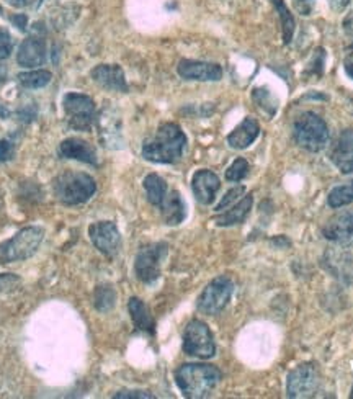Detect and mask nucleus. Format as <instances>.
<instances>
[{
	"label": "nucleus",
	"instance_id": "obj_1",
	"mask_svg": "<svg viewBox=\"0 0 353 399\" xmlns=\"http://www.w3.org/2000/svg\"><path fill=\"white\" fill-rule=\"evenodd\" d=\"M187 146V136L175 123H164L143 144V158L155 164H175Z\"/></svg>",
	"mask_w": 353,
	"mask_h": 399
},
{
	"label": "nucleus",
	"instance_id": "obj_2",
	"mask_svg": "<svg viewBox=\"0 0 353 399\" xmlns=\"http://www.w3.org/2000/svg\"><path fill=\"white\" fill-rule=\"evenodd\" d=\"M175 382L185 398H206L221 382V371L208 364H185L177 368Z\"/></svg>",
	"mask_w": 353,
	"mask_h": 399
},
{
	"label": "nucleus",
	"instance_id": "obj_3",
	"mask_svg": "<svg viewBox=\"0 0 353 399\" xmlns=\"http://www.w3.org/2000/svg\"><path fill=\"white\" fill-rule=\"evenodd\" d=\"M54 195L64 205L74 206L89 201L97 192V183L89 173L64 172L54 180Z\"/></svg>",
	"mask_w": 353,
	"mask_h": 399
},
{
	"label": "nucleus",
	"instance_id": "obj_4",
	"mask_svg": "<svg viewBox=\"0 0 353 399\" xmlns=\"http://www.w3.org/2000/svg\"><path fill=\"white\" fill-rule=\"evenodd\" d=\"M293 136L300 148L309 153H319L329 143V126L319 114L306 112L300 114L295 121Z\"/></svg>",
	"mask_w": 353,
	"mask_h": 399
},
{
	"label": "nucleus",
	"instance_id": "obj_5",
	"mask_svg": "<svg viewBox=\"0 0 353 399\" xmlns=\"http://www.w3.org/2000/svg\"><path fill=\"white\" fill-rule=\"evenodd\" d=\"M44 239V229L38 226L23 228L12 239L0 244V264L20 262L33 257Z\"/></svg>",
	"mask_w": 353,
	"mask_h": 399
},
{
	"label": "nucleus",
	"instance_id": "obj_6",
	"mask_svg": "<svg viewBox=\"0 0 353 399\" xmlns=\"http://www.w3.org/2000/svg\"><path fill=\"white\" fill-rule=\"evenodd\" d=\"M183 352L196 359H211L216 354V343L211 334L208 324L203 321L193 319L187 324L183 332Z\"/></svg>",
	"mask_w": 353,
	"mask_h": 399
},
{
	"label": "nucleus",
	"instance_id": "obj_7",
	"mask_svg": "<svg viewBox=\"0 0 353 399\" xmlns=\"http://www.w3.org/2000/svg\"><path fill=\"white\" fill-rule=\"evenodd\" d=\"M234 293V283L229 277H218L209 282L201 293L196 308L206 316H216L226 308Z\"/></svg>",
	"mask_w": 353,
	"mask_h": 399
},
{
	"label": "nucleus",
	"instance_id": "obj_8",
	"mask_svg": "<svg viewBox=\"0 0 353 399\" xmlns=\"http://www.w3.org/2000/svg\"><path fill=\"white\" fill-rule=\"evenodd\" d=\"M62 108L66 113L69 126L74 130L89 131L95 118V103L89 95L71 92L62 100Z\"/></svg>",
	"mask_w": 353,
	"mask_h": 399
},
{
	"label": "nucleus",
	"instance_id": "obj_9",
	"mask_svg": "<svg viewBox=\"0 0 353 399\" xmlns=\"http://www.w3.org/2000/svg\"><path fill=\"white\" fill-rule=\"evenodd\" d=\"M167 255V244L166 242H154L141 247L137 252L135 272L136 277L143 283H154L160 275V264H162L164 257Z\"/></svg>",
	"mask_w": 353,
	"mask_h": 399
},
{
	"label": "nucleus",
	"instance_id": "obj_10",
	"mask_svg": "<svg viewBox=\"0 0 353 399\" xmlns=\"http://www.w3.org/2000/svg\"><path fill=\"white\" fill-rule=\"evenodd\" d=\"M318 389L319 375L311 364L296 366L288 375L286 391L290 398H313Z\"/></svg>",
	"mask_w": 353,
	"mask_h": 399
},
{
	"label": "nucleus",
	"instance_id": "obj_11",
	"mask_svg": "<svg viewBox=\"0 0 353 399\" xmlns=\"http://www.w3.org/2000/svg\"><path fill=\"white\" fill-rule=\"evenodd\" d=\"M90 241L103 255L113 257L120 249L121 236L113 221H98L89 228Z\"/></svg>",
	"mask_w": 353,
	"mask_h": 399
},
{
	"label": "nucleus",
	"instance_id": "obj_12",
	"mask_svg": "<svg viewBox=\"0 0 353 399\" xmlns=\"http://www.w3.org/2000/svg\"><path fill=\"white\" fill-rule=\"evenodd\" d=\"M178 76L185 80H200V82H216L221 80L223 67L214 62L191 61V59H182L177 67Z\"/></svg>",
	"mask_w": 353,
	"mask_h": 399
},
{
	"label": "nucleus",
	"instance_id": "obj_13",
	"mask_svg": "<svg viewBox=\"0 0 353 399\" xmlns=\"http://www.w3.org/2000/svg\"><path fill=\"white\" fill-rule=\"evenodd\" d=\"M322 234L325 239L338 246H353V211H343L329 219Z\"/></svg>",
	"mask_w": 353,
	"mask_h": 399
},
{
	"label": "nucleus",
	"instance_id": "obj_14",
	"mask_svg": "<svg viewBox=\"0 0 353 399\" xmlns=\"http://www.w3.org/2000/svg\"><path fill=\"white\" fill-rule=\"evenodd\" d=\"M322 265L327 272L342 282H353V254L345 249H329L324 254Z\"/></svg>",
	"mask_w": 353,
	"mask_h": 399
},
{
	"label": "nucleus",
	"instance_id": "obj_15",
	"mask_svg": "<svg viewBox=\"0 0 353 399\" xmlns=\"http://www.w3.org/2000/svg\"><path fill=\"white\" fill-rule=\"evenodd\" d=\"M191 189H193L195 198L201 205H211L216 198L219 189H221V180L214 172L211 171H198L191 178Z\"/></svg>",
	"mask_w": 353,
	"mask_h": 399
},
{
	"label": "nucleus",
	"instance_id": "obj_16",
	"mask_svg": "<svg viewBox=\"0 0 353 399\" xmlns=\"http://www.w3.org/2000/svg\"><path fill=\"white\" fill-rule=\"evenodd\" d=\"M58 153L64 159H76L84 164H90V166H98L97 151H95V148L90 143L79 139V137L64 139L62 143L59 144Z\"/></svg>",
	"mask_w": 353,
	"mask_h": 399
},
{
	"label": "nucleus",
	"instance_id": "obj_17",
	"mask_svg": "<svg viewBox=\"0 0 353 399\" xmlns=\"http://www.w3.org/2000/svg\"><path fill=\"white\" fill-rule=\"evenodd\" d=\"M331 160L342 173L353 172V130H343L331 151Z\"/></svg>",
	"mask_w": 353,
	"mask_h": 399
},
{
	"label": "nucleus",
	"instance_id": "obj_18",
	"mask_svg": "<svg viewBox=\"0 0 353 399\" xmlns=\"http://www.w3.org/2000/svg\"><path fill=\"white\" fill-rule=\"evenodd\" d=\"M92 79L107 90L128 92L125 72L118 64H100L92 71Z\"/></svg>",
	"mask_w": 353,
	"mask_h": 399
},
{
	"label": "nucleus",
	"instance_id": "obj_19",
	"mask_svg": "<svg viewBox=\"0 0 353 399\" xmlns=\"http://www.w3.org/2000/svg\"><path fill=\"white\" fill-rule=\"evenodd\" d=\"M46 61V43L40 36H30L20 44L17 53V62L21 67H38Z\"/></svg>",
	"mask_w": 353,
	"mask_h": 399
},
{
	"label": "nucleus",
	"instance_id": "obj_20",
	"mask_svg": "<svg viewBox=\"0 0 353 399\" xmlns=\"http://www.w3.org/2000/svg\"><path fill=\"white\" fill-rule=\"evenodd\" d=\"M260 135V125L255 118L247 117L239 126L234 128V131L227 136V144L232 149H246L254 143Z\"/></svg>",
	"mask_w": 353,
	"mask_h": 399
},
{
	"label": "nucleus",
	"instance_id": "obj_21",
	"mask_svg": "<svg viewBox=\"0 0 353 399\" xmlns=\"http://www.w3.org/2000/svg\"><path fill=\"white\" fill-rule=\"evenodd\" d=\"M159 208L162 213V219L169 226H177L185 219V205H183L182 196L177 190L167 192L166 198L162 200Z\"/></svg>",
	"mask_w": 353,
	"mask_h": 399
},
{
	"label": "nucleus",
	"instance_id": "obj_22",
	"mask_svg": "<svg viewBox=\"0 0 353 399\" xmlns=\"http://www.w3.org/2000/svg\"><path fill=\"white\" fill-rule=\"evenodd\" d=\"M128 309H130L132 324L136 325L137 331H143L148 334L155 332V321L143 300H139V298H131L130 303H128Z\"/></svg>",
	"mask_w": 353,
	"mask_h": 399
},
{
	"label": "nucleus",
	"instance_id": "obj_23",
	"mask_svg": "<svg viewBox=\"0 0 353 399\" xmlns=\"http://www.w3.org/2000/svg\"><path fill=\"white\" fill-rule=\"evenodd\" d=\"M252 203H254L252 195L242 196L236 205L231 206V210H227L226 213L219 214V217L214 218V223H216L218 226H234V224L244 223L252 210Z\"/></svg>",
	"mask_w": 353,
	"mask_h": 399
},
{
	"label": "nucleus",
	"instance_id": "obj_24",
	"mask_svg": "<svg viewBox=\"0 0 353 399\" xmlns=\"http://www.w3.org/2000/svg\"><path fill=\"white\" fill-rule=\"evenodd\" d=\"M144 190L146 195H148V200L154 206H160L162 200L166 198L167 195V183L162 177L157 176V173H149L148 177L144 178Z\"/></svg>",
	"mask_w": 353,
	"mask_h": 399
},
{
	"label": "nucleus",
	"instance_id": "obj_25",
	"mask_svg": "<svg viewBox=\"0 0 353 399\" xmlns=\"http://www.w3.org/2000/svg\"><path fill=\"white\" fill-rule=\"evenodd\" d=\"M275 10H277L279 22H282V31H283V41L285 44H290L293 40V35H295L296 30V23H295V17L290 12V8L286 7L285 0H272Z\"/></svg>",
	"mask_w": 353,
	"mask_h": 399
},
{
	"label": "nucleus",
	"instance_id": "obj_26",
	"mask_svg": "<svg viewBox=\"0 0 353 399\" xmlns=\"http://www.w3.org/2000/svg\"><path fill=\"white\" fill-rule=\"evenodd\" d=\"M51 79L53 74L49 71H44V69H35V71L18 74V82L26 89H41V87L48 85Z\"/></svg>",
	"mask_w": 353,
	"mask_h": 399
},
{
	"label": "nucleus",
	"instance_id": "obj_27",
	"mask_svg": "<svg viewBox=\"0 0 353 399\" xmlns=\"http://www.w3.org/2000/svg\"><path fill=\"white\" fill-rule=\"evenodd\" d=\"M94 305L100 313H108L117 305V291L110 285H100L97 287L94 295Z\"/></svg>",
	"mask_w": 353,
	"mask_h": 399
},
{
	"label": "nucleus",
	"instance_id": "obj_28",
	"mask_svg": "<svg viewBox=\"0 0 353 399\" xmlns=\"http://www.w3.org/2000/svg\"><path fill=\"white\" fill-rule=\"evenodd\" d=\"M352 201H353V180L345 183V185L334 187V189L329 192L327 203L334 210L350 205Z\"/></svg>",
	"mask_w": 353,
	"mask_h": 399
},
{
	"label": "nucleus",
	"instance_id": "obj_29",
	"mask_svg": "<svg viewBox=\"0 0 353 399\" xmlns=\"http://www.w3.org/2000/svg\"><path fill=\"white\" fill-rule=\"evenodd\" d=\"M249 162L244 158H237L226 171V178L229 182H241L249 173Z\"/></svg>",
	"mask_w": 353,
	"mask_h": 399
},
{
	"label": "nucleus",
	"instance_id": "obj_30",
	"mask_svg": "<svg viewBox=\"0 0 353 399\" xmlns=\"http://www.w3.org/2000/svg\"><path fill=\"white\" fill-rule=\"evenodd\" d=\"M254 100L257 103H259V107L265 110V112H268L270 117L275 114L277 112L278 105L275 102V99L272 97V94L267 89H255L254 90Z\"/></svg>",
	"mask_w": 353,
	"mask_h": 399
},
{
	"label": "nucleus",
	"instance_id": "obj_31",
	"mask_svg": "<svg viewBox=\"0 0 353 399\" xmlns=\"http://www.w3.org/2000/svg\"><path fill=\"white\" fill-rule=\"evenodd\" d=\"M244 194H246V189L242 185L234 187V189L229 190L227 194L223 196V200L219 201L218 206H216L218 213H219V211H223V210H227L229 206H232V203H237V200H239Z\"/></svg>",
	"mask_w": 353,
	"mask_h": 399
},
{
	"label": "nucleus",
	"instance_id": "obj_32",
	"mask_svg": "<svg viewBox=\"0 0 353 399\" xmlns=\"http://www.w3.org/2000/svg\"><path fill=\"white\" fill-rule=\"evenodd\" d=\"M324 59H325V54H324V49H318L316 54L313 56V61L309 64V69L306 71V74H311V76H320L322 74V69H324Z\"/></svg>",
	"mask_w": 353,
	"mask_h": 399
},
{
	"label": "nucleus",
	"instance_id": "obj_33",
	"mask_svg": "<svg viewBox=\"0 0 353 399\" xmlns=\"http://www.w3.org/2000/svg\"><path fill=\"white\" fill-rule=\"evenodd\" d=\"M12 48H13V41H12L10 33L6 30H0V61L10 56Z\"/></svg>",
	"mask_w": 353,
	"mask_h": 399
},
{
	"label": "nucleus",
	"instance_id": "obj_34",
	"mask_svg": "<svg viewBox=\"0 0 353 399\" xmlns=\"http://www.w3.org/2000/svg\"><path fill=\"white\" fill-rule=\"evenodd\" d=\"M20 285V277L13 273H0V293L10 291Z\"/></svg>",
	"mask_w": 353,
	"mask_h": 399
},
{
	"label": "nucleus",
	"instance_id": "obj_35",
	"mask_svg": "<svg viewBox=\"0 0 353 399\" xmlns=\"http://www.w3.org/2000/svg\"><path fill=\"white\" fill-rule=\"evenodd\" d=\"M117 399H153L154 394H150L149 391H141V389H125V391H120L114 394Z\"/></svg>",
	"mask_w": 353,
	"mask_h": 399
},
{
	"label": "nucleus",
	"instance_id": "obj_36",
	"mask_svg": "<svg viewBox=\"0 0 353 399\" xmlns=\"http://www.w3.org/2000/svg\"><path fill=\"white\" fill-rule=\"evenodd\" d=\"M314 2L316 0H293V6H295V8L301 13V15L308 17L313 13Z\"/></svg>",
	"mask_w": 353,
	"mask_h": 399
},
{
	"label": "nucleus",
	"instance_id": "obj_37",
	"mask_svg": "<svg viewBox=\"0 0 353 399\" xmlns=\"http://www.w3.org/2000/svg\"><path fill=\"white\" fill-rule=\"evenodd\" d=\"M13 158V146L10 141L0 139V162H6V160Z\"/></svg>",
	"mask_w": 353,
	"mask_h": 399
},
{
	"label": "nucleus",
	"instance_id": "obj_38",
	"mask_svg": "<svg viewBox=\"0 0 353 399\" xmlns=\"http://www.w3.org/2000/svg\"><path fill=\"white\" fill-rule=\"evenodd\" d=\"M327 2H329V7H331L334 12L341 13V12H343L348 7L350 0H327Z\"/></svg>",
	"mask_w": 353,
	"mask_h": 399
},
{
	"label": "nucleus",
	"instance_id": "obj_39",
	"mask_svg": "<svg viewBox=\"0 0 353 399\" xmlns=\"http://www.w3.org/2000/svg\"><path fill=\"white\" fill-rule=\"evenodd\" d=\"M343 69H345L347 76L353 79V53L347 54L345 59H343Z\"/></svg>",
	"mask_w": 353,
	"mask_h": 399
},
{
	"label": "nucleus",
	"instance_id": "obj_40",
	"mask_svg": "<svg viewBox=\"0 0 353 399\" xmlns=\"http://www.w3.org/2000/svg\"><path fill=\"white\" fill-rule=\"evenodd\" d=\"M12 22L15 23L17 28H20V30H25V28H26V17H25V15H13V17H12Z\"/></svg>",
	"mask_w": 353,
	"mask_h": 399
},
{
	"label": "nucleus",
	"instance_id": "obj_41",
	"mask_svg": "<svg viewBox=\"0 0 353 399\" xmlns=\"http://www.w3.org/2000/svg\"><path fill=\"white\" fill-rule=\"evenodd\" d=\"M33 2V0H8V3L13 7H18V8H21V7H26V6H30V3Z\"/></svg>",
	"mask_w": 353,
	"mask_h": 399
},
{
	"label": "nucleus",
	"instance_id": "obj_42",
	"mask_svg": "<svg viewBox=\"0 0 353 399\" xmlns=\"http://www.w3.org/2000/svg\"><path fill=\"white\" fill-rule=\"evenodd\" d=\"M0 13H2V8H0Z\"/></svg>",
	"mask_w": 353,
	"mask_h": 399
},
{
	"label": "nucleus",
	"instance_id": "obj_43",
	"mask_svg": "<svg viewBox=\"0 0 353 399\" xmlns=\"http://www.w3.org/2000/svg\"><path fill=\"white\" fill-rule=\"evenodd\" d=\"M352 398H353V393H352Z\"/></svg>",
	"mask_w": 353,
	"mask_h": 399
}]
</instances>
